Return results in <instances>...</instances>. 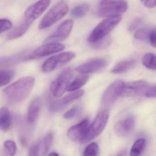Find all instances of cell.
<instances>
[{
    "label": "cell",
    "instance_id": "6da1fadb",
    "mask_svg": "<svg viewBox=\"0 0 156 156\" xmlns=\"http://www.w3.org/2000/svg\"><path fill=\"white\" fill-rule=\"evenodd\" d=\"M35 82V79L32 76H26L19 79L4 89V99L12 105L22 102L31 92Z\"/></svg>",
    "mask_w": 156,
    "mask_h": 156
},
{
    "label": "cell",
    "instance_id": "7a4b0ae2",
    "mask_svg": "<svg viewBox=\"0 0 156 156\" xmlns=\"http://www.w3.org/2000/svg\"><path fill=\"white\" fill-rule=\"evenodd\" d=\"M109 112L106 108L101 110L94 121L89 126L86 132L80 140V143L83 144L94 139L100 135L104 130L108 121Z\"/></svg>",
    "mask_w": 156,
    "mask_h": 156
},
{
    "label": "cell",
    "instance_id": "3957f363",
    "mask_svg": "<svg viewBox=\"0 0 156 156\" xmlns=\"http://www.w3.org/2000/svg\"><path fill=\"white\" fill-rule=\"evenodd\" d=\"M121 16H114L105 19L100 22L90 34L88 41L91 44L108 36L110 33L121 21Z\"/></svg>",
    "mask_w": 156,
    "mask_h": 156
},
{
    "label": "cell",
    "instance_id": "277c9868",
    "mask_svg": "<svg viewBox=\"0 0 156 156\" xmlns=\"http://www.w3.org/2000/svg\"><path fill=\"white\" fill-rule=\"evenodd\" d=\"M128 9V3L125 1H102L99 2L97 13L98 16L110 18L120 16Z\"/></svg>",
    "mask_w": 156,
    "mask_h": 156
},
{
    "label": "cell",
    "instance_id": "5b68a950",
    "mask_svg": "<svg viewBox=\"0 0 156 156\" xmlns=\"http://www.w3.org/2000/svg\"><path fill=\"white\" fill-rule=\"evenodd\" d=\"M69 7L66 2H59L44 16L39 24V29H46L62 19L68 12Z\"/></svg>",
    "mask_w": 156,
    "mask_h": 156
},
{
    "label": "cell",
    "instance_id": "8992f818",
    "mask_svg": "<svg viewBox=\"0 0 156 156\" xmlns=\"http://www.w3.org/2000/svg\"><path fill=\"white\" fill-rule=\"evenodd\" d=\"M72 77V71L70 68L63 71L50 85V90L53 95L56 98L62 96L68 90Z\"/></svg>",
    "mask_w": 156,
    "mask_h": 156
},
{
    "label": "cell",
    "instance_id": "52a82bcc",
    "mask_svg": "<svg viewBox=\"0 0 156 156\" xmlns=\"http://www.w3.org/2000/svg\"><path fill=\"white\" fill-rule=\"evenodd\" d=\"M75 57L74 53L65 52L54 55L45 61L42 70L44 73H50L66 64Z\"/></svg>",
    "mask_w": 156,
    "mask_h": 156
},
{
    "label": "cell",
    "instance_id": "ba28073f",
    "mask_svg": "<svg viewBox=\"0 0 156 156\" xmlns=\"http://www.w3.org/2000/svg\"><path fill=\"white\" fill-rule=\"evenodd\" d=\"M125 83L122 80H116L107 88L103 94L102 104L105 108H109L115 103L119 97H121Z\"/></svg>",
    "mask_w": 156,
    "mask_h": 156
},
{
    "label": "cell",
    "instance_id": "9c48e42d",
    "mask_svg": "<svg viewBox=\"0 0 156 156\" xmlns=\"http://www.w3.org/2000/svg\"><path fill=\"white\" fill-rule=\"evenodd\" d=\"M73 21L71 19L64 21L61 23L54 33L47 37L44 42L58 43L65 40L70 35L73 26Z\"/></svg>",
    "mask_w": 156,
    "mask_h": 156
},
{
    "label": "cell",
    "instance_id": "30bf717a",
    "mask_svg": "<svg viewBox=\"0 0 156 156\" xmlns=\"http://www.w3.org/2000/svg\"><path fill=\"white\" fill-rule=\"evenodd\" d=\"M65 46L59 43H48L44 44L34 51L26 56L25 60H34L45 57L63 51Z\"/></svg>",
    "mask_w": 156,
    "mask_h": 156
},
{
    "label": "cell",
    "instance_id": "8fae6325",
    "mask_svg": "<svg viewBox=\"0 0 156 156\" xmlns=\"http://www.w3.org/2000/svg\"><path fill=\"white\" fill-rule=\"evenodd\" d=\"M148 84L146 81L137 80L125 83L121 97H129L142 94L148 89Z\"/></svg>",
    "mask_w": 156,
    "mask_h": 156
},
{
    "label": "cell",
    "instance_id": "7c38bea8",
    "mask_svg": "<svg viewBox=\"0 0 156 156\" xmlns=\"http://www.w3.org/2000/svg\"><path fill=\"white\" fill-rule=\"evenodd\" d=\"M108 63L107 60L105 58H95L79 66L76 70L82 74L96 73L105 68Z\"/></svg>",
    "mask_w": 156,
    "mask_h": 156
},
{
    "label": "cell",
    "instance_id": "4fadbf2b",
    "mask_svg": "<svg viewBox=\"0 0 156 156\" xmlns=\"http://www.w3.org/2000/svg\"><path fill=\"white\" fill-rule=\"evenodd\" d=\"M136 118L129 115L118 121L115 124L114 130L119 136L126 137L129 135L136 125Z\"/></svg>",
    "mask_w": 156,
    "mask_h": 156
},
{
    "label": "cell",
    "instance_id": "5bb4252c",
    "mask_svg": "<svg viewBox=\"0 0 156 156\" xmlns=\"http://www.w3.org/2000/svg\"><path fill=\"white\" fill-rule=\"evenodd\" d=\"M50 3L49 1H40L34 3L26 10L24 19L33 23L47 9Z\"/></svg>",
    "mask_w": 156,
    "mask_h": 156
},
{
    "label": "cell",
    "instance_id": "9a60e30c",
    "mask_svg": "<svg viewBox=\"0 0 156 156\" xmlns=\"http://www.w3.org/2000/svg\"><path fill=\"white\" fill-rule=\"evenodd\" d=\"M84 93V91L83 90H78L53 102L50 106V110L53 112L62 111L71 103L81 97L83 95Z\"/></svg>",
    "mask_w": 156,
    "mask_h": 156
},
{
    "label": "cell",
    "instance_id": "2e32d148",
    "mask_svg": "<svg viewBox=\"0 0 156 156\" xmlns=\"http://www.w3.org/2000/svg\"><path fill=\"white\" fill-rule=\"evenodd\" d=\"M89 122V120L86 119L70 128L67 132V136L69 138L73 141L78 140H80L88 129Z\"/></svg>",
    "mask_w": 156,
    "mask_h": 156
},
{
    "label": "cell",
    "instance_id": "e0dca14e",
    "mask_svg": "<svg viewBox=\"0 0 156 156\" xmlns=\"http://www.w3.org/2000/svg\"><path fill=\"white\" fill-rule=\"evenodd\" d=\"M32 23L27 20L23 19V20L18 26L10 31L7 34V39L9 40H14L21 37L27 32Z\"/></svg>",
    "mask_w": 156,
    "mask_h": 156
},
{
    "label": "cell",
    "instance_id": "ac0fdd59",
    "mask_svg": "<svg viewBox=\"0 0 156 156\" xmlns=\"http://www.w3.org/2000/svg\"><path fill=\"white\" fill-rule=\"evenodd\" d=\"M41 105V102L39 97L35 98L31 102L27 112V120L29 123L36 121L40 114Z\"/></svg>",
    "mask_w": 156,
    "mask_h": 156
},
{
    "label": "cell",
    "instance_id": "d6986e66",
    "mask_svg": "<svg viewBox=\"0 0 156 156\" xmlns=\"http://www.w3.org/2000/svg\"><path fill=\"white\" fill-rule=\"evenodd\" d=\"M136 60L129 59L123 60L118 63L111 70V73L114 74L123 73L132 69L136 64Z\"/></svg>",
    "mask_w": 156,
    "mask_h": 156
},
{
    "label": "cell",
    "instance_id": "ffe728a7",
    "mask_svg": "<svg viewBox=\"0 0 156 156\" xmlns=\"http://www.w3.org/2000/svg\"><path fill=\"white\" fill-rule=\"evenodd\" d=\"M12 115L8 108L3 107L0 110V127L3 131L9 129L12 122Z\"/></svg>",
    "mask_w": 156,
    "mask_h": 156
},
{
    "label": "cell",
    "instance_id": "44dd1931",
    "mask_svg": "<svg viewBox=\"0 0 156 156\" xmlns=\"http://www.w3.org/2000/svg\"><path fill=\"white\" fill-rule=\"evenodd\" d=\"M88 80V76L87 75L77 77L70 83L67 91L70 92L77 91L85 85Z\"/></svg>",
    "mask_w": 156,
    "mask_h": 156
},
{
    "label": "cell",
    "instance_id": "7402d4cb",
    "mask_svg": "<svg viewBox=\"0 0 156 156\" xmlns=\"http://www.w3.org/2000/svg\"><path fill=\"white\" fill-rule=\"evenodd\" d=\"M146 145V140L144 138L137 140L132 145L130 151V156H139L144 150Z\"/></svg>",
    "mask_w": 156,
    "mask_h": 156
},
{
    "label": "cell",
    "instance_id": "603a6c76",
    "mask_svg": "<svg viewBox=\"0 0 156 156\" xmlns=\"http://www.w3.org/2000/svg\"><path fill=\"white\" fill-rule=\"evenodd\" d=\"M90 9L88 3H83L77 5L71 11V15L74 18H81L84 16Z\"/></svg>",
    "mask_w": 156,
    "mask_h": 156
},
{
    "label": "cell",
    "instance_id": "cb8c5ba5",
    "mask_svg": "<svg viewBox=\"0 0 156 156\" xmlns=\"http://www.w3.org/2000/svg\"><path fill=\"white\" fill-rule=\"evenodd\" d=\"M144 66L151 70H156V55L153 53L146 54L142 59Z\"/></svg>",
    "mask_w": 156,
    "mask_h": 156
},
{
    "label": "cell",
    "instance_id": "d4e9b609",
    "mask_svg": "<svg viewBox=\"0 0 156 156\" xmlns=\"http://www.w3.org/2000/svg\"><path fill=\"white\" fill-rule=\"evenodd\" d=\"M14 76L13 71L9 70H1L0 72V85L4 86L9 84Z\"/></svg>",
    "mask_w": 156,
    "mask_h": 156
},
{
    "label": "cell",
    "instance_id": "484cf974",
    "mask_svg": "<svg viewBox=\"0 0 156 156\" xmlns=\"http://www.w3.org/2000/svg\"><path fill=\"white\" fill-rule=\"evenodd\" d=\"M16 143L13 140H8L4 144V152L6 156H14L17 152Z\"/></svg>",
    "mask_w": 156,
    "mask_h": 156
},
{
    "label": "cell",
    "instance_id": "4316f807",
    "mask_svg": "<svg viewBox=\"0 0 156 156\" xmlns=\"http://www.w3.org/2000/svg\"><path fill=\"white\" fill-rule=\"evenodd\" d=\"M99 152L98 145L95 142L89 144L85 149L83 156H97Z\"/></svg>",
    "mask_w": 156,
    "mask_h": 156
},
{
    "label": "cell",
    "instance_id": "83f0119b",
    "mask_svg": "<svg viewBox=\"0 0 156 156\" xmlns=\"http://www.w3.org/2000/svg\"><path fill=\"white\" fill-rule=\"evenodd\" d=\"M111 39L110 37L107 36L96 42L92 44V47L96 50H101L107 48L111 43Z\"/></svg>",
    "mask_w": 156,
    "mask_h": 156
},
{
    "label": "cell",
    "instance_id": "f1b7e54d",
    "mask_svg": "<svg viewBox=\"0 0 156 156\" xmlns=\"http://www.w3.org/2000/svg\"><path fill=\"white\" fill-rule=\"evenodd\" d=\"M53 134L51 132L48 133L44 137L43 143V154L45 155L49 151L53 141Z\"/></svg>",
    "mask_w": 156,
    "mask_h": 156
},
{
    "label": "cell",
    "instance_id": "f546056e",
    "mask_svg": "<svg viewBox=\"0 0 156 156\" xmlns=\"http://www.w3.org/2000/svg\"><path fill=\"white\" fill-rule=\"evenodd\" d=\"M151 31L146 28L139 29L137 30L136 31L134 34L135 39L141 41H145L148 39L149 35Z\"/></svg>",
    "mask_w": 156,
    "mask_h": 156
},
{
    "label": "cell",
    "instance_id": "4dcf8cb0",
    "mask_svg": "<svg viewBox=\"0 0 156 156\" xmlns=\"http://www.w3.org/2000/svg\"><path fill=\"white\" fill-rule=\"evenodd\" d=\"M80 112V108L77 107H75L67 111L64 115V117L66 119H69L74 118Z\"/></svg>",
    "mask_w": 156,
    "mask_h": 156
},
{
    "label": "cell",
    "instance_id": "1f68e13d",
    "mask_svg": "<svg viewBox=\"0 0 156 156\" xmlns=\"http://www.w3.org/2000/svg\"><path fill=\"white\" fill-rule=\"evenodd\" d=\"M1 33L5 32L12 27V23L10 21L7 19H1Z\"/></svg>",
    "mask_w": 156,
    "mask_h": 156
},
{
    "label": "cell",
    "instance_id": "d6a6232c",
    "mask_svg": "<svg viewBox=\"0 0 156 156\" xmlns=\"http://www.w3.org/2000/svg\"><path fill=\"white\" fill-rule=\"evenodd\" d=\"M28 156H40V147L39 143H36L32 146Z\"/></svg>",
    "mask_w": 156,
    "mask_h": 156
},
{
    "label": "cell",
    "instance_id": "836d02e7",
    "mask_svg": "<svg viewBox=\"0 0 156 156\" xmlns=\"http://www.w3.org/2000/svg\"><path fill=\"white\" fill-rule=\"evenodd\" d=\"M141 23H142V20L139 18L133 20L129 26L128 30L129 31L132 32L136 30L138 27L141 24Z\"/></svg>",
    "mask_w": 156,
    "mask_h": 156
},
{
    "label": "cell",
    "instance_id": "e575fe53",
    "mask_svg": "<svg viewBox=\"0 0 156 156\" xmlns=\"http://www.w3.org/2000/svg\"><path fill=\"white\" fill-rule=\"evenodd\" d=\"M148 39L151 46L156 48V29L151 31Z\"/></svg>",
    "mask_w": 156,
    "mask_h": 156
},
{
    "label": "cell",
    "instance_id": "d590c367",
    "mask_svg": "<svg viewBox=\"0 0 156 156\" xmlns=\"http://www.w3.org/2000/svg\"><path fill=\"white\" fill-rule=\"evenodd\" d=\"M145 95L147 97L156 98V85L148 88L145 93Z\"/></svg>",
    "mask_w": 156,
    "mask_h": 156
},
{
    "label": "cell",
    "instance_id": "8d00e7d4",
    "mask_svg": "<svg viewBox=\"0 0 156 156\" xmlns=\"http://www.w3.org/2000/svg\"><path fill=\"white\" fill-rule=\"evenodd\" d=\"M141 2L144 6L147 8H153L156 6V1H143Z\"/></svg>",
    "mask_w": 156,
    "mask_h": 156
},
{
    "label": "cell",
    "instance_id": "74e56055",
    "mask_svg": "<svg viewBox=\"0 0 156 156\" xmlns=\"http://www.w3.org/2000/svg\"><path fill=\"white\" fill-rule=\"evenodd\" d=\"M116 156H127V151L126 150L122 151Z\"/></svg>",
    "mask_w": 156,
    "mask_h": 156
},
{
    "label": "cell",
    "instance_id": "f35d334b",
    "mask_svg": "<svg viewBox=\"0 0 156 156\" xmlns=\"http://www.w3.org/2000/svg\"><path fill=\"white\" fill-rule=\"evenodd\" d=\"M48 156H59L58 154H57V153L55 152H52L50 153L49 155H48Z\"/></svg>",
    "mask_w": 156,
    "mask_h": 156
}]
</instances>
